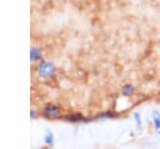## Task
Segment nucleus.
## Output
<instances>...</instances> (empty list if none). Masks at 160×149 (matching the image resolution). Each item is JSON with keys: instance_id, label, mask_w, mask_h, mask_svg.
Segmentation results:
<instances>
[{"instance_id": "1", "label": "nucleus", "mask_w": 160, "mask_h": 149, "mask_svg": "<svg viewBox=\"0 0 160 149\" xmlns=\"http://www.w3.org/2000/svg\"><path fill=\"white\" fill-rule=\"evenodd\" d=\"M55 71H56V68L54 66V64H51L49 61H42L40 64V66H39V74L44 79H51V78H54Z\"/></svg>"}, {"instance_id": "3", "label": "nucleus", "mask_w": 160, "mask_h": 149, "mask_svg": "<svg viewBox=\"0 0 160 149\" xmlns=\"http://www.w3.org/2000/svg\"><path fill=\"white\" fill-rule=\"evenodd\" d=\"M135 93H136V89H135V86L131 85V84H125V85L121 88V95H122V96L130 98V96L135 95Z\"/></svg>"}, {"instance_id": "5", "label": "nucleus", "mask_w": 160, "mask_h": 149, "mask_svg": "<svg viewBox=\"0 0 160 149\" xmlns=\"http://www.w3.org/2000/svg\"><path fill=\"white\" fill-rule=\"evenodd\" d=\"M41 56H42V53L40 49H38V48L31 49V59L32 60H39V59H41Z\"/></svg>"}, {"instance_id": "4", "label": "nucleus", "mask_w": 160, "mask_h": 149, "mask_svg": "<svg viewBox=\"0 0 160 149\" xmlns=\"http://www.w3.org/2000/svg\"><path fill=\"white\" fill-rule=\"evenodd\" d=\"M151 118H152V125L156 130H160V111L154 109L151 113Z\"/></svg>"}, {"instance_id": "9", "label": "nucleus", "mask_w": 160, "mask_h": 149, "mask_svg": "<svg viewBox=\"0 0 160 149\" xmlns=\"http://www.w3.org/2000/svg\"><path fill=\"white\" fill-rule=\"evenodd\" d=\"M158 131H159V134H160V130H158Z\"/></svg>"}, {"instance_id": "7", "label": "nucleus", "mask_w": 160, "mask_h": 149, "mask_svg": "<svg viewBox=\"0 0 160 149\" xmlns=\"http://www.w3.org/2000/svg\"><path fill=\"white\" fill-rule=\"evenodd\" d=\"M132 116H134V120H135L136 125H138V126H141V115H140L138 111H135Z\"/></svg>"}, {"instance_id": "6", "label": "nucleus", "mask_w": 160, "mask_h": 149, "mask_svg": "<svg viewBox=\"0 0 160 149\" xmlns=\"http://www.w3.org/2000/svg\"><path fill=\"white\" fill-rule=\"evenodd\" d=\"M68 121H74V123H79V121H82L84 120V116L82 115H69L66 118Z\"/></svg>"}, {"instance_id": "8", "label": "nucleus", "mask_w": 160, "mask_h": 149, "mask_svg": "<svg viewBox=\"0 0 160 149\" xmlns=\"http://www.w3.org/2000/svg\"><path fill=\"white\" fill-rule=\"evenodd\" d=\"M45 141H46L48 145H52V144H54V139H52V134H51V133H49V134L45 136Z\"/></svg>"}, {"instance_id": "2", "label": "nucleus", "mask_w": 160, "mask_h": 149, "mask_svg": "<svg viewBox=\"0 0 160 149\" xmlns=\"http://www.w3.org/2000/svg\"><path fill=\"white\" fill-rule=\"evenodd\" d=\"M44 115L48 118V119H55L58 116L61 115V108L60 106H56V105H48L45 106L44 109Z\"/></svg>"}]
</instances>
